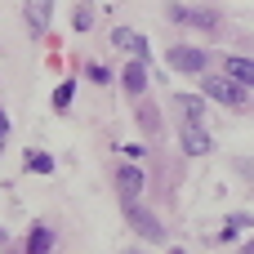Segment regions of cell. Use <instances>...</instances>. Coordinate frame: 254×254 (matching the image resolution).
<instances>
[{"label": "cell", "instance_id": "cell-13", "mask_svg": "<svg viewBox=\"0 0 254 254\" xmlns=\"http://www.w3.org/2000/svg\"><path fill=\"white\" fill-rule=\"evenodd\" d=\"M179 107L188 112V121H201V112H205V103H201L196 94H179Z\"/></svg>", "mask_w": 254, "mask_h": 254}, {"label": "cell", "instance_id": "cell-10", "mask_svg": "<svg viewBox=\"0 0 254 254\" xmlns=\"http://www.w3.org/2000/svg\"><path fill=\"white\" fill-rule=\"evenodd\" d=\"M49 250H54V232L45 223H36L31 237H27V254H49Z\"/></svg>", "mask_w": 254, "mask_h": 254}, {"label": "cell", "instance_id": "cell-5", "mask_svg": "<svg viewBox=\"0 0 254 254\" xmlns=\"http://www.w3.org/2000/svg\"><path fill=\"white\" fill-rule=\"evenodd\" d=\"M170 67H174V71L196 76V71H205V54H201V49H192V45H174V49H170Z\"/></svg>", "mask_w": 254, "mask_h": 254}, {"label": "cell", "instance_id": "cell-16", "mask_svg": "<svg viewBox=\"0 0 254 254\" xmlns=\"http://www.w3.org/2000/svg\"><path fill=\"white\" fill-rule=\"evenodd\" d=\"M9 134V116H4V107H0V138Z\"/></svg>", "mask_w": 254, "mask_h": 254}, {"label": "cell", "instance_id": "cell-20", "mask_svg": "<svg viewBox=\"0 0 254 254\" xmlns=\"http://www.w3.org/2000/svg\"><path fill=\"white\" fill-rule=\"evenodd\" d=\"M134 254H138V250H134Z\"/></svg>", "mask_w": 254, "mask_h": 254}, {"label": "cell", "instance_id": "cell-6", "mask_svg": "<svg viewBox=\"0 0 254 254\" xmlns=\"http://www.w3.org/2000/svg\"><path fill=\"white\" fill-rule=\"evenodd\" d=\"M116 188H121V201H134L143 192V170L138 165H121L116 170Z\"/></svg>", "mask_w": 254, "mask_h": 254}, {"label": "cell", "instance_id": "cell-11", "mask_svg": "<svg viewBox=\"0 0 254 254\" xmlns=\"http://www.w3.org/2000/svg\"><path fill=\"white\" fill-rule=\"evenodd\" d=\"M174 18L179 22H188V27H214V13H205V9H174Z\"/></svg>", "mask_w": 254, "mask_h": 254}, {"label": "cell", "instance_id": "cell-3", "mask_svg": "<svg viewBox=\"0 0 254 254\" xmlns=\"http://www.w3.org/2000/svg\"><path fill=\"white\" fill-rule=\"evenodd\" d=\"M112 45H116V49H125V54H134L138 63H147V58H152L147 36H143V31H134V27H112Z\"/></svg>", "mask_w": 254, "mask_h": 254}, {"label": "cell", "instance_id": "cell-8", "mask_svg": "<svg viewBox=\"0 0 254 254\" xmlns=\"http://www.w3.org/2000/svg\"><path fill=\"white\" fill-rule=\"evenodd\" d=\"M49 13H54V0H27V27L40 36L49 27Z\"/></svg>", "mask_w": 254, "mask_h": 254}, {"label": "cell", "instance_id": "cell-2", "mask_svg": "<svg viewBox=\"0 0 254 254\" xmlns=\"http://www.w3.org/2000/svg\"><path fill=\"white\" fill-rule=\"evenodd\" d=\"M125 223L143 237V241H161L165 237V228H161V219L152 214V210H143L138 201H125Z\"/></svg>", "mask_w": 254, "mask_h": 254}, {"label": "cell", "instance_id": "cell-18", "mask_svg": "<svg viewBox=\"0 0 254 254\" xmlns=\"http://www.w3.org/2000/svg\"><path fill=\"white\" fill-rule=\"evenodd\" d=\"M0 250H4V232H0Z\"/></svg>", "mask_w": 254, "mask_h": 254}, {"label": "cell", "instance_id": "cell-9", "mask_svg": "<svg viewBox=\"0 0 254 254\" xmlns=\"http://www.w3.org/2000/svg\"><path fill=\"white\" fill-rule=\"evenodd\" d=\"M121 85H125L129 94H143V89H147V63H138V58H134V63L121 71Z\"/></svg>", "mask_w": 254, "mask_h": 254}, {"label": "cell", "instance_id": "cell-7", "mask_svg": "<svg viewBox=\"0 0 254 254\" xmlns=\"http://www.w3.org/2000/svg\"><path fill=\"white\" fill-rule=\"evenodd\" d=\"M223 71H228L232 80H241L246 89H254V58H241V54H232V58L223 63Z\"/></svg>", "mask_w": 254, "mask_h": 254}, {"label": "cell", "instance_id": "cell-1", "mask_svg": "<svg viewBox=\"0 0 254 254\" xmlns=\"http://www.w3.org/2000/svg\"><path fill=\"white\" fill-rule=\"evenodd\" d=\"M201 89H205V98H210V103H223V107H241V103H246V94H250V89H246L241 80H232L228 71H223V76H205V80H201Z\"/></svg>", "mask_w": 254, "mask_h": 254}, {"label": "cell", "instance_id": "cell-19", "mask_svg": "<svg viewBox=\"0 0 254 254\" xmlns=\"http://www.w3.org/2000/svg\"><path fill=\"white\" fill-rule=\"evenodd\" d=\"M4 254H18V250H4Z\"/></svg>", "mask_w": 254, "mask_h": 254}, {"label": "cell", "instance_id": "cell-15", "mask_svg": "<svg viewBox=\"0 0 254 254\" xmlns=\"http://www.w3.org/2000/svg\"><path fill=\"white\" fill-rule=\"evenodd\" d=\"M71 89H76L71 80H67V85H58V94H54V103H58V107H67V103H71Z\"/></svg>", "mask_w": 254, "mask_h": 254}, {"label": "cell", "instance_id": "cell-4", "mask_svg": "<svg viewBox=\"0 0 254 254\" xmlns=\"http://www.w3.org/2000/svg\"><path fill=\"white\" fill-rule=\"evenodd\" d=\"M179 147H183L188 156H205V152L214 147V138H210V129H205L201 121H188L183 134H179Z\"/></svg>", "mask_w": 254, "mask_h": 254}, {"label": "cell", "instance_id": "cell-12", "mask_svg": "<svg viewBox=\"0 0 254 254\" xmlns=\"http://www.w3.org/2000/svg\"><path fill=\"white\" fill-rule=\"evenodd\" d=\"M241 228H254L250 214H232V219H228V228L219 232V241H237V232H241Z\"/></svg>", "mask_w": 254, "mask_h": 254}, {"label": "cell", "instance_id": "cell-17", "mask_svg": "<svg viewBox=\"0 0 254 254\" xmlns=\"http://www.w3.org/2000/svg\"><path fill=\"white\" fill-rule=\"evenodd\" d=\"M246 254H254V241H250V246H246Z\"/></svg>", "mask_w": 254, "mask_h": 254}, {"label": "cell", "instance_id": "cell-14", "mask_svg": "<svg viewBox=\"0 0 254 254\" xmlns=\"http://www.w3.org/2000/svg\"><path fill=\"white\" fill-rule=\"evenodd\" d=\"M27 170H31V174H49V170H54V161H49L45 152H31V156H27Z\"/></svg>", "mask_w": 254, "mask_h": 254}]
</instances>
